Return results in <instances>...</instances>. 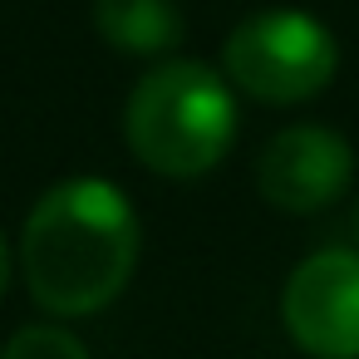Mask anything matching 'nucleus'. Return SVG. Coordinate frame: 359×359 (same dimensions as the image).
<instances>
[{
  "instance_id": "1",
  "label": "nucleus",
  "mask_w": 359,
  "mask_h": 359,
  "mask_svg": "<svg viewBox=\"0 0 359 359\" xmlns=\"http://www.w3.org/2000/svg\"><path fill=\"white\" fill-rule=\"evenodd\" d=\"M138 212L104 177L55 182L25 217L20 271L40 310L79 320L118 300L138 266Z\"/></svg>"
},
{
  "instance_id": "2",
  "label": "nucleus",
  "mask_w": 359,
  "mask_h": 359,
  "mask_svg": "<svg viewBox=\"0 0 359 359\" xmlns=\"http://www.w3.org/2000/svg\"><path fill=\"white\" fill-rule=\"evenodd\" d=\"M123 133L143 168L163 177H202L226 158L236 138V99L207 65L172 60L138 79L128 94Z\"/></svg>"
},
{
  "instance_id": "3",
  "label": "nucleus",
  "mask_w": 359,
  "mask_h": 359,
  "mask_svg": "<svg viewBox=\"0 0 359 359\" xmlns=\"http://www.w3.org/2000/svg\"><path fill=\"white\" fill-rule=\"evenodd\" d=\"M226 79L261 104H305L330 89L339 50L305 11H261L226 35Z\"/></svg>"
},
{
  "instance_id": "4",
  "label": "nucleus",
  "mask_w": 359,
  "mask_h": 359,
  "mask_svg": "<svg viewBox=\"0 0 359 359\" xmlns=\"http://www.w3.org/2000/svg\"><path fill=\"white\" fill-rule=\"evenodd\" d=\"M280 320L310 359H359V251L305 256L285 280Z\"/></svg>"
},
{
  "instance_id": "5",
  "label": "nucleus",
  "mask_w": 359,
  "mask_h": 359,
  "mask_svg": "<svg viewBox=\"0 0 359 359\" xmlns=\"http://www.w3.org/2000/svg\"><path fill=\"white\" fill-rule=\"evenodd\" d=\"M354 182V153L334 128L320 123H295L276 133L256 163V187L271 207L310 217L339 202Z\"/></svg>"
},
{
  "instance_id": "6",
  "label": "nucleus",
  "mask_w": 359,
  "mask_h": 359,
  "mask_svg": "<svg viewBox=\"0 0 359 359\" xmlns=\"http://www.w3.org/2000/svg\"><path fill=\"white\" fill-rule=\"evenodd\" d=\"M94 30L123 55H168L182 40L177 0H94Z\"/></svg>"
},
{
  "instance_id": "7",
  "label": "nucleus",
  "mask_w": 359,
  "mask_h": 359,
  "mask_svg": "<svg viewBox=\"0 0 359 359\" xmlns=\"http://www.w3.org/2000/svg\"><path fill=\"white\" fill-rule=\"evenodd\" d=\"M0 359H89V349L60 325H25L11 334Z\"/></svg>"
},
{
  "instance_id": "8",
  "label": "nucleus",
  "mask_w": 359,
  "mask_h": 359,
  "mask_svg": "<svg viewBox=\"0 0 359 359\" xmlns=\"http://www.w3.org/2000/svg\"><path fill=\"white\" fill-rule=\"evenodd\" d=\"M6 285H11V246L0 236V295H6Z\"/></svg>"
},
{
  "instance_id": "9",
  "label": "nucleus",
  "mask_w": 359,
  "mask_h": 359,
  "mask_svg": "<svg viewBox=\"0 0 359 359\" xmlns=\"http://www.w3.org/2000/svg\"><path fill=\"white\" fill-rule=\"evenodd\" d=\"M349 236H354V241H359V202H354V207H349Z\"/></svg>"
}]
</instances>
